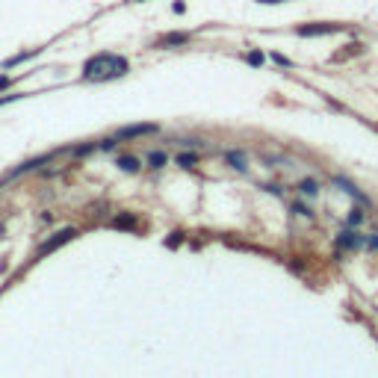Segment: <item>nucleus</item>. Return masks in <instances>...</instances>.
I'll return each instance as SVG.
<instances>
[{
    "instance_id": "f257e3e1",
    "label": "nucleus",
    "mask_w": 378,
    "mask_h": 378,
    "mask_svg": "<svg viewBox=\"0 0 378 378\" xmlns=\"http://www.w3.org/2000/svg\"><path fill=\"white\" fill-rule=\"evenodd\" d=\"M124 71H127V60L116 56V54H98L83 68V74L94 77V80H112V77H122Z\"/></svg>"
},
{
    "instance_id": "f03ea898",
    "label": "nucleus",
    "mask_w": 378,
    "mask_h": 378,
    "mask_svg": "<svg viewBox=\"0 0 378 378\" xmlns=\"http://www.w3.org/2000/svg\"><path fill=\"white\" fill-rule=\"evenodd\" d=\"M74 236H77V230H74V228H65V230H60V234H54V236H50V240H48V242L38 248V254L56 252L60 246H65V242H68V240H74Z\"/></svg>"
},
{
    "instance_id": "7ed1b4c3",
    "label": "nucleus",
    "mask_w": 378,
    "mask_h": 378,
    "mask_svg": "<svg viewBox=\"0 0 378 378\" xmlns=\"http://www.w3.org/2000/svg\"><path fill=\"white\" fill-rule=\"evenodd\" d=\"M343 27L340 24H304V27H298V36H331V32H340Z\"/></svg>"
},
{
    "instance_id": "20e7f679",
    "label": "nucleus",
    "mask_w": 378,
    "mask_h": 378,
    "mask_svg": "<svg viewBox=\"0 0 378 378\" xmlns=\"http://www.w3.org/2000/svg\"><path fill=\"white\" fill-rule=\"evenodd\" d=\"M360 246H366V236H360V234H354V230H340V236H337V248H360Z\"/></svg>"
},
{
    "instance_id": "39448f33",
    "label": "nucleus",
    "mask_w": 378,
    "mask_h": 378,
    "mask_svg": "<svg viewBox=\"0 0 378 378\" xmlns=\"http://www.w3.org/2000/svg\"><path fill=\"white\" fill-rule=\"evenodd\" d=\"M157 124H127L116 133V139H133V136H145V133H154Z\"/></svg>"
},
{
    "instance_id": "423d86ee",
    "label": "nucleus",
    "mask_w": 378,
    "mask_h": 378,
    "mask_svg": "<svg viewBox=\"0 0 378 378\" xmlns=\"http://www.w3.org/2000/svg\"><path fill=\"white\" fill-rule=\"evenodd\" d=\"M334 186H340V189H343V192H348V195H352V198H354L358 204H366V195H364L360 189L354 186L352 180H346V178H334Z\"/></svg>"
},
{
    "instance_id": "0eeeda50",
    "label": "nucleus",
    "mask_w": 378,
    "mask_h": 378,
    "mask_svg": "<svg viewBox=\"0 0 378 378\" xmlns=\"http://www.w3.org/2000/svg\"><path fill=\"white\" fill-rule=\"evenodd\" d=\"M298 192L314 198V195H319V184H316L314 178H308V180H302V184H298Z\"/></svg>"
},
{
    "instance_id": "6e6552de",
    "label": "nucleus",
    "mask_w": 378,
    "mask_h": 378,
    "mask_svg": "<svg viewBox=\"0 0 378 378\" xmlns=\"http://www.w3.org/2000/svg\"><path fill=\"white\" fill-rule=\"evenodd\" d=\"M228 162H230L236 172H246V154H240V151H228Z\"/></svg>"
},
{
    "instance_id": "1a4fd4ad",
    "label": "nucleus",
    "mask_w": 378,
    "mask_h": 378,
    "mask_svg": "<svg viewBox=\"0 0 378 378\" xmlns=\"http://www.w3.org/2000/svg\"><path fill=\"white\" fill-rule=\"evenodd\" d=\"M189 36L186 32H168V36H162V44H186Z\"/></svg>"
},
{
    "instance_id": "9d476101",
    "label": "nucleus",
    "mask_w": 378,
    "mask_h": 378,
    "mask_svg": "<svg viewBox=\"0 0 378 378\" xmlns=\"http://www.w3.org/2000/svg\"><path fill=\"white\" fill-rule=\"evenodd\" d=\"M360 222H364V210H360V207L348 210V219H346V224H348V228H354V224H360Z\"/></svg>"
},
{
    "instance_id": "9b49d317",
    "label": "nucleus",
    "mask_w": 378,
    "mask_h": 378,
    "mask_svg": "<svg viewBox=\"0 0 378 378\" xmlns=\"http://www.w3.org/2000/svg\"><path fill=\"white\" fill-rule=\"evenodd\" d=\"M118 166H122L124 172H136V168H139V160L136 157H118Z\"/></svg>"
},
{
    "instance_id": "f8f14e48",
    "label": "nucleus",
    "mask_w": 378,
    "mask_h": 378,
    "mask_svg": "<svg viewBox=\"0 0 378 378\" xmlns=\"http://www.w3.org/2000/svg\"><path fill=\"white\" fill-rule=\"evenodd\" d=\"M148 162H151L154 168L166 166V151H151V154H148Z\"/></svg>"
},
{
    "instance_id": "ddd939ff",
    "label": "nucleus",
    "mask_w": 378,
    "mask_h": 378,
    "mask_svg": "<svg viewBox=\"0 0 378 378\" xmlns=\"http://www.w3.org/2000/svg\"><path fill=\"white\" fill-rule=\"evenodd\" d=\"M38 50H27V54H18V56H12V60H6V68H12V65H21L24 60H30V56H36Z\"/></svg>"
},
{
    "instance_id": "4468645a",
    "label": "nucleus",
    "mask_w": 378,
    "mask_h": 378,
    "mask_svg": "<svg viewBox=\"0 0 378 378\" xmlns=\"http://www.w3.org/2000/svg\"><path fill=\"white\" fill-rule=\"evenodd\" d=\"M112 224H116V228H136V216H118Z\"/></svg>"
},
{
    "instance_id": "2eb2a0df",
    "label": "nucleus",
    "mask_w": 378,
    "mask_h": 378,
    "mask_svg": "<svg viewBox=\"0 0 378 378\" xmlns=\"http://www.w3.org/2000/svg\"><path fill=\"white\" fill-rule=\"evenodd\" d=\"M195 162H198V154H180V157H178V166H184V168L195 166Z\"/></svg>"
},
{
    "instance_id": "dca6fc26",
    "label": "nucleus",
    "mask_w": 378,
    "mask_h": 378,
    "mask_svg": "<svg viewBox=\"0 0 378 378\" xmlns=\"http://www.w3.org/2000/svg\"><path fill=\"white\" fill-rule=\"evenodd\" d=\"M246 60H248L252 65H263V54H260V50H252V54H248Z\"/></svg>"
},
{
    "instance_id": "f3484780",
    "label": "nucleus",
    "mask_w": 378,
    "mask_h": 378,
    "mask_svg": "<svg viewBox=\"0 0 378 378\" xmlns=\"http://www.w3.org/2000/svg\"><path fill=\"white\" fill-rule=\"evenodd\" d=\"M272 60H275L278 65H284V68H290V65H292L290 60H286V56H284V54H272Z\"/></svg>"
},
{
    "instance_id": "a211bd4d",
    "label": "nucleus",
    "mask_w": 378,
    "mask_h": 378,
    "mask_svg": "<svg viewBox=\"0 0 378 378\" xmlns=\"http://www.w3.org/2000/svg\"><path fill=\"white\" fill-rule=\"evenodd\" d=\"M366 248H376L378 252V234H370V236H366Z\"/></svg>"
},
{
    "instance_id": "6ab92c4d",
    "label": "nucleus",
    "mask_w": 378,
    "mask_h": 378,
    "mask_svg": "<svg viewBox=\"0 0 378 378\" xmlns=\"http://www.w3.org/2000/svg\"><path fill=\"white\" fill-rule=\"evenodd\" d=\"M292 213H302V216H308V219H310V210H308V207H302V204H296V207H292Z\"/></svg>"
},
{
    "instance_id": "aec40b11",
    "label": "nucleus",
    "mask_w": 378,
    "mask_h": 378,
    "mask_svg": "<svg viewBox=\"0 0 378 378\" xmlns=\"http://www.w3.org/2000/svg\"><path fill=\"white\" fill-rule=\"evenodd\" d=\"M174 12H178V15H184V12H186V3H184V0H178V3H174Z\"/></svg>"
},
{
    "instance_id": "412c9836",
    "label": "nucleus",
    "mask_w": 378,
    "mask_h": 378,
    "mask_svg": "<svg viewBox=\"0 0 378 378\" xmlns=\"http://www.w3.org/2000/svg\"><path fill=\"white\" fill-rule=\"evenodd\" d=\"M257 3H266V6H275V3H284V0H257Z\"/></svg>"
},
{
    "instance_id": "4be33fe9",
    "label": "nucleus",
    "mask_w": 378,
    "mask_h": 378,
    "mask_svg": "<svg viewBox=\"0 0 378 378\" xmlns=\"http://www.w3.org/2000/svg\"><path fill=\"white\" fill-rule=\"evenodd\" d=\"M9 86V77H0V89H6Z\"/></svg>"
}]
</instances>
